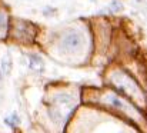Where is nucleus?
Instances as JSON below:
<instances>
[{
  "instance_id": "nucleus-1",
  "label": "nucleus",
  "mask_w": 147,
  "mask_h": 133,
  "mask_svg": "<svg viewBox=\"0 0 147 133\" xmlns=\"http://www.w3.org/2000/svg\"><path fill=\"white\" fill-rule=\"evenodd\" d=\"M73 107V103H71V99L69 96H64V94H60L54 99L53 105H51V110H50V115L51 117L56 120V122H61L64 120L70 110Z\"/></svg>"
},
{
  "instance_id": "nucleus-2",
  "label": "nucleus",
  "mask_w": 147,
  "mask_h": 133,
  "mask_svg": "<svg viewBox=\"0 0 147 133\" xmlns=\"http://www.w3.org/2000/svg\"><path fill=\"white\" fill-rule=\"evenodd\" d=\"M82 36L79 33H69L63 37L61 40V44L66 50H76L82 46Z\"/></svg>"
},
{
  "instance_id": "nucleus-3",
  "label": "nucleus",
  "mask_w": 147,
  "mask_h": 133,
  "mask_svg": "<svg viewBox=\"0 0 147 133\" xmlns=\"http://www.w3.org/2000/svg\"><path fill=\"white\" fill-rule=\"evenodd\" d=\"M29 60H30V67H32V69H34V70H42L43 62H42L40 57H37L36 54H32V56L29 57Z\"/></svg>"
},
{
  "instance_id": "nucleus-4",
  "label": "nucleus",
  "mask_w": 147,
  "mask_h": 133,
  "mask_svg": "<svg viewBox=\"0 0 147 133\" xmlns=\"http://www.w3.org/2000/svg\"><path fill=\"white\" fill-rule=\"evenodd\" d=\"M1 66H3L1 69H3L4 73H10V70H11V59H10L9 54L3 57V63H1Z\"/></svg>"
}]
</instances>
